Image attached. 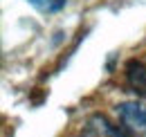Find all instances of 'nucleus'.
Listing matches in <instances>:
<instances>
[{"instance_id": "5", "label": "nucleus", "mask_w": 146, "mask_h": 137, "mask_svg": "<svg viewBox=\"0 0 146 137\" xmlns=\"http://www.w3.org/2000/svg\"><path fill=\"white\" fill-rule=\"evenodd\" d=\"M83 137H94V135H83Z\"/></svg>"}, {"instance_id": "1", "label": "nucleus", "mask_w": 146, "mask_h": 137, "mask_svg": "<svg viewBox=\"0 0 146 137\" xmlns=\"http://www.w3.org/2000/svg\"><path fill=\"white\" fill-rule=\"evenodd\" d=\"M119 117L133 130H146V106L139 101H124L117 106Z\"/></svg>"}, {"instance_id": "3", "label": "nucleus", "mask_w": 146, "mask_h": 137, "mask_svg": "<svg viewBox=\"0 0 146 137\" xmlns=\"http://www.w3.org/2000/svg\"><path fill=\"white\" fill-rule=\"evenodd\" d=\"M34 9L38 11H43V14H54L58 9H63L65 7V0H27Z\"/></svg>"}, {"instance_id": "2", "label": "nucleus", "mask_w": 146, "mask_h": 137, "mask_svg": "<svg viewBox=\"0 0 146 137\" xmlns=\"http://www.w3.org/2000/svg\"><path fill=\"white\" fill-rule=\"evenodd\" d=\"M126 81L139 97H146V65L142 61H128L126 63Z\"/></svg>"}, {"instance_id": "4", "label": "nucleus", "mask_w": 146, "mask_h": 137, "mask_svg": "<svg viewBox=\"0 0 146 137\" xmlns=\"http://www.w3.org/2000/svg\"><path fill=\"white\" fill-rule=\"evenodd\" d=\"M99 119H101V124H104V130H106V133H108L110 137H130V135L126 133V130H121V128H117V126L108 124V121L104 119V117H99Z\"/></svg>"}]
</instances>
